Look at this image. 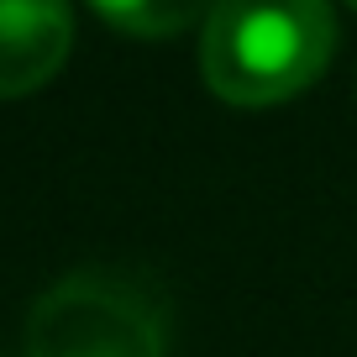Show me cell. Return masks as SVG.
Wrapping results in <instances>:
<instances>
[{
    "label": "cell",
    "instance_id": "obj_1",
    "mask_svg": "<svg viewBox=\"0 0 357 357\" xmlns=\"http://www.w3.org/2000/svg\"><path fill=\"white\" fill-rule=\"evenodd\" d=\"M336 22L326 0H215L200 32V74L226 105H279L326 74Z\"/></svg>",
    "mask_w": 357,
    "mask_h": 357
},
{
    "label": "cell",
    "instance_id": "obj_3",
    "mask_svg": "<svg viewBox=\"0 0 357 357\" xmlns=\"http://www.w3.org/2000/svg\"><path fill=\"white\" fill-rule=\"evenodd\" d=\"M74 47L68 0H0V100H22L63 68Z\"/></svg>",
    "mask_w": 357,
    "mask_h": 357
},
{
    "label": "cell",
    "instance_id": "obj_4",
    "mask_svg": "<svg viewBox=\"0 0 357 357\" xmlns=\"http://www.w3.org/2000/svg\"><path fill=\"white\" fill-rule=\"evenodd\" d=\"M89 6L105 26L126 37H178L215 11V0H89Z\"/></svg>",
    "mask_w": 357,
    "mask_h": 357
},
{
    "label": "cell",
    "instance_id": "obj_2",
    "mask_svg": "<svg viewBox=\"0 0 357 357\" xmlns=\"http://www.w3.org/2000/svg\"><path fill=\"white\" fill-rule=\"evenodd\" d=\"M26 357H163V321L137 284L68 273L26 315Z\"/></svg>",
    "mask_w": 357,
    "mask_h": 357
},
{
    "label": "cell",
    "instance_id": "obj_5",
    "mask_svg": "<svg viewBox=\"0 0 357 357\" xmlns=\"http://www.w3.org/2000/svg\"><path fill=\"white\" fill-rule=\"evenodd\" d=\"M347 6H352V11H357V0H347Z\"/></svg>",
    "mask_w": 357,
    "mask_h": 357
}]
</instances>
